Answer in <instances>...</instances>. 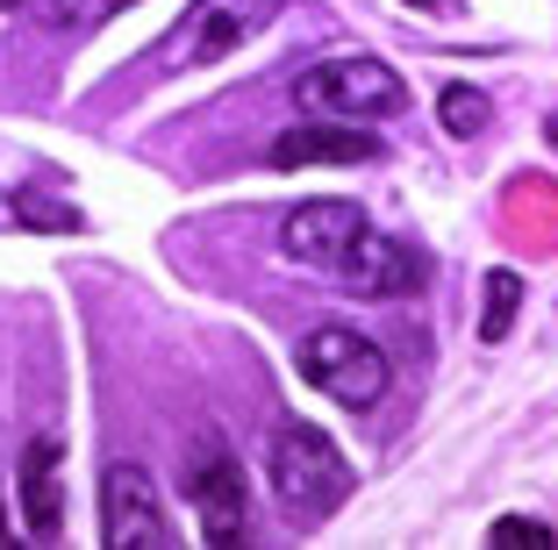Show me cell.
Returning <instances> with one entry per match:
<instances>
[{
    "label": "cell",
    "instance_id": "obj_17",
    "mask_svg": "<svg viewBox=\"0 0 558 550\" xmlns=\"http://www.w3.org/2000/svg\"><path fill=\"white\" fill-rule=\"evenodd\" d=\"M8 8H22V0H0V15H8Z\"/></svg>",
    "mask_w": 558,
    "mask_h": 550
},
{
    "label": "cell",
    "instance_id": "obj_9",
    "mask_svg": "<svg viewBox=\"0 0 558 550\" xmlns=\"http://www.w3.org/2000/svg\"><path fill=\"white\" fill-rule=\"evenodd\" d=\"M379 158V136L365 122H308V130H287L272 136L265 164L272 172H308V164H373Z\"/></svg>",
    "mask_w": 558,
    "mask_h": 550
},
{
    "label": "cell",
    "instance_id": "obj_10",
    "mask_svg": "<svg viewBox=\"0 0 558 550\" xmlns=\"http://www.w3.org/2000/svg\"><path fill=\"white\" fill-rule=\"evenodd\" d=\"M58 437H29L22 443V529L29 536H58L65 529V493H58Z\"/></svg>",
    "mask_w": 558,
    "mask_h": 550
},
{
    "label": "cell",
    "instance_id": "obj_15",
    "mask_svg": "<svg viewBox=\"0 0 558 550\" xmlns=\"http://www.w3.org/2000/svg\"><path fill=\"white\" fill-rule=\"evenodd\" d=\"M22 222H36V229H80V208H50L44 194H22Z\"/></svg>",
    "mask_w": 558,
    "mask_h": 550
},
{
    "label": "cell",
    "instance_id": "obj_14",
    "mask_svg": "<svg viewBox=\"0 0 558 550\" xmlns=\"http://www.w3.org/2000/svg\"><path fill=\"white\" fill-rule=\"evenodd\" d=\"M122 8H136V0H50V22H58V29H100V22H116Z\"/></svg>",
    "mask_w": 558,
    "mask_h": 550
},
{
    "label": "cell",
    "instance_id": "obj_1",
    "mask_svg": "<svg viewBox=\"0 0 558 550\" xmlns=\"http://www.w3.org/2000/svg\"><path fill=\"white\" fill-rule=\"evenodd\" d=\"M265 472H272V501L294 529H323L337 508L351 501V465L344 451L329 443V429L315 421H279L272 443H265Z\"/></svg>",
    "mask_w": 558,
    "mask_h": 550
},
{
    "label": "cell",
    "instance_id": "obj_3",
    "mask_svg": "<svg viewBox=\"0 0 558 550\" xmlns=\"http://www.w3.org/2000/svg\"><path fill=\"white\" fill-rule=\"evenodd\" d=\"M301 379L315 393H329L337 407H379L387 387H395V365L365 329H344V322H323L301 337Z\"/></svg>",
    "mask_w": 558,
    "mask_h": 550
},
{
    "label": "cell",
    "instance_id": "obj_4",
    "mask_svg": "<svg viewBox=\"0 0 558 550\" xmlns=\"http://www.w3.org/2000/svg\"><path fill=\"white\" fill-rule=\"evenodd\" d=\"M279 15H287V0H194V8L172 22V36L150 50V65H165V72L215 65V58L244 50L258 29H272Z\"/></svg>",
    "mask_w": 558,
    "mask_h": 550
},
{
    "label": "cell",
    "instance_id": "obj_13",
    "mask_svg": "<svg viewBox=\"0 0 558 550\" xmlns=\"http://www.w3.org/2000/svg\"><path fill=\"white\" fill-rule=\"evenodd\" d=\"M487 543H501V550H551L558 529H551V522H537V515H501L487 529Z\"/></svg>",
    "mask_w": 558,
    "mask_h": 550
},
{
    "label": "cell",
    "instance_id": "obj_7",
    "mask_svg": "<svg viewBox=\"0 0 558 550\" xmlns=\"http://www.w3.org/2000/svg\"><path fill=\"white\" fill-rule=\"evenodd\" d=\"M329 272L344 279L351 293H365V301H401V293H415V286L429 279V265L415 258L409 243H395V236H379V229H365V236L351 243V250L329 265Z\"/></svg>",
    "mask_w": 558,
    "mask_h": 550
},
{
    "label": "cell",
    "instance_id": "obj_11",
    "mask_svg": "<svg viewBox=\"0 0 558 550\" xmlns=\"http://www.w3.org/2000/svg\"><path fill=\"white\" fill-rule=\"evenodd\" d=\"M515 308H523V279L509 265H494L487 272V308H480V343H501L515 329Z\"/></svg>",
    "mask_w": 558,
    "mask_h": 550
},
{
    "label": "cell",
    "instance_id": "obj_12",
    "mask_svg": "<svg viewBox=\"0 0 558 550\" xmlns=\"http://www.w3.org/2000/svg\"><path fill=\"white\" fill-rule=\"evenodd\" d=\"M437 122H444L451 136H480V130L494 122V108H487V94H480V86H444Z\"/></svg>",
    "mask_w": 558,
    "mask_h": 550
},
{
    "label": "cell",
    "instance_id": "obj_5",
    "mask_svg": "<svg viewBox=\"0 0 558 550\" xmlns=\"http://www.w3.org/2000/svg\"><path fill=\"white\" fill-rule=\"evenodd\" d=\"M100 543L172 550V515H165V493L144 465H108L100 472Z\"/></svg>",
    "mask_w": 558,
    "mask_h": 550
},
{
    "label": "cell",
    "instance_id": "obj_2",
    "mask_svg": "<svg viewBox=\"0 0 558 550\" xmlns=\"http://www.w3.org/2000/svg\"><path fill=\"white\" fill-rule=\"evenodd\" d=\"M294 100L315 114V122H387V114L409 108V86H401L395 65L351 50V58H323V65L301 72Z\"/></svg>",
    "mask_w": 558,
    "mask_h": 550
},
{
    "label": "cell",
    "instance_id": "obj_6",
    "mask_svg": "<svg viewBox=\"0 0 558 550\" xmlns=\"http://www.w3.org/2000/svg\"><path fill=\"white\" fill-rule=\"evenodd\" d=\"M186 501H194L201 536H208V543H236V536H244V472H236V457H230V443H222V437H201L194 443Z\"/></svg>",
    "mask_w": 558,
    "mask_h": 550
},
{
    "label": "cell",
    "instance_id": "obj_16",
    "mask_svg": "<svg viewBox=\"0 0 558 550\" xmlns=\"http://www.w3.org/2000/svg\"><path fill=\"white\" fill-rule=\"evenodd\" d=\"M401 8H429V15H437V8H451V0H401Z\"/></svg>",
    "mask_w": 558,
    "mask_h": 550
},
{
    "label": "cell",
    "instance_id": "obj_8",
    "mask_svg": "<svg viewBox=\"0 0 558 550\" xmlns=\"http://www.w3.org/2000/svg\"><path fill=\"white\" fill-rule=\"evenodd\" d=\"M365 229H373V222H365L359 200H301V208L287 215V236H279V243H287V258H294V265L329 272Z\"/></svg>",
    "mask_w": 558,
    "mask_h": 550
}]
</instances>
